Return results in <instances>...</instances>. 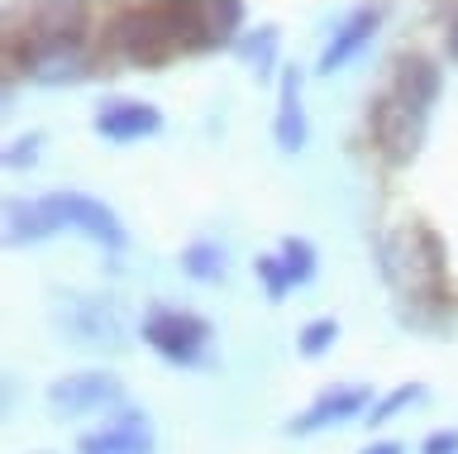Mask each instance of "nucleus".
<instances>
[{
    "label": "nucleus",
    "instance_id": "f257e3e1",
    "mask_svg": "<svg viewBox=\"0 0 458 454\" xmlns=\"http://www.w3.org/2000/svg\"><path fill=\"white\" fill-rule=\"evenodd\" d=\"M20 77L38 87H81V81L110 77L96 10L81 0L5 5V101Z\"/></svg>",
    "mask_w": 458,
    "mask_h": 454
},
{
    "label": "nucleus",
    "instance_id": "f03ea898",
    "mask_svg": "<svg viewBox=\"0 0 458 454\" xmlns=\"http://www.w3.org/2000/svg\"><path fill=\"white\" fill-rule=\"evenodd\" d=\"M372 249H377V278L392 287V302L454 282L449 278V244H444V235L420 216H411V220H401L396 230L377 235Z\"/></svg>",
    "mask_w": 458,
    "mask_h": 454
},
{
    "label": "nucleus",
    "instance_id": "7ed1b4c3",
    "mask_svg": "<svg viewBox=\"0 0 458 454\" xmlns=\"http://www.w3.org/2000/svg\"><path fill=\"white\" fill-rule=\"evenodd\" d=\"M100 53L110 63H129L139 73H163L167 63L182 58V44L172 34L167 0H148V5H110L106 24H100Z\"/></svg>",
    "mask_w": 458,
    "mask_h": 454
},
{
    "label": "nucleus",
    "instance_id": "20e7f679",
    "mask_svg": "<svg viewBox=\"0 0 458 454\" xmlns=\"http://www.w3.org/2000/svg\"><path fill=\"white\" fill-rule=\"evenodd\" d=\"M139 335L163 364L172 368H210V339H215V325L196 311H182V306H167V302H153L139 321Z\"/></svg>",
    "mask_w": 458,
    "mask_h": 454
},
{
    "label": "nucleus",
    "instance_id": "39448f33",
    "mask_svg": "<svg viewBox=\"0 0 458 454\" xmlns=\"http://www.w3.org/2000/svg\"><path fill=\"white\" fill-rule=\"evenodd\" d=\"M172 34L182 44V58H200V53L234 48V39L249 30V10L243 0H167Z\"/></svg>",
    "mask_w": 458,
    "mask_h": 454
},
{
    "label": "nucleus",
    "instance_id": "423d86ee",
    "mask_svg": "<svg viewBox=\"0 0 458 454\" xmlns=\"http://www.w3.org/2000/svg\"><path fill=\"white\" fill-rule=\"evenodd\" d=\"M363 124H368L372 153H377L386 167H406V163H415V158H420V149H425V134H429V120L415 116V110H406L386 87L368 96Z\"/></svg>",
    "mask_w": 458,
    "mask_h": 454
},
{
    "label": "nucleus",
    "instance_id": "0eeeda50",
    "mask_svg": "<svg viewBox=\"0 0 458 454\" xmlns=\"http://www.w3.org/2000/svg\"><path fill=\"white\" fill-rule=\"evenodd\" d=\"M53 330L86 349H124V316L114 296L100 292H67L53 302Z\"/></svg>",
    "mask_w": 458,
    "mask_h": 454
},
{
    "label": "nucleus",
    "instance_id": "6e6552de",
    "mask_svg": "<svg viewBox=\"0 0 458 454\" xmlns=\"http://www.w3.org/2000/svg\"><path fill=\"white\" fill-rule=\"evenodd\" d=\"M43 206L53 210V220L63 225V230L86 235L91 244L106 249L110 259H120V253L129 249L124 220L114 216V206H106L100 196H86V192H48V196H43Z\"/></svg>",
    "mask_w": 458,
    "mask_h": 454
},
{
    "label": "nucleus",
    "instance_id": "1a4fd4ad",
    "mask_svg": "<svg viewBox=\"0 0 458 454\" xmlns=\"http://www.w3.org/2000/svg\"><path fill=\"white\" fill-rule=\"evenodd\" d=\"M48 407L53 416H91V411L124 407V382L110 368H77L48 382Z\"/></svg>",
    "mask_w": 458,
    "mask_h": 454
},
{
    "label": "nucleus",
    "instance_id": "9d476101",
    "mask_svg": "<svg viewBox=\"0 0 458 454\" xmlns=\"http://www.w3.org/2000/svg\"><path fill=\"white\" fill-rule=\"evenodd\" d=\"M372 388L363 382H339V388H325L306 411H296V416H286L282 431L286 435H315V431H329V425H344V421H363L372 411Z\"/></svg>",
    "mask_w": 458,
    "mask_h": 454
},
{
    "label": "nucleus",
    "instance_id": "9b49d317",
    "mask_svg": "<svg viewBox=\"0 0 458 454\" xmlns=\"http://www.w3.org/2000/svg\"><path fill=\"white\" fill-rule=\"evenodd\" d=\"M91 130L106 144H139V139H153L163 130V110L153 101H134V96H106L91 110Z\"/></svg>",
    "mask_w": 458,
    "mask_h": 454
},
{
    "label": "nucleus",
    "instance_id": "f8f14e48",
    "mask_svg": "<svg viewBox=\"0 0 458 454\" xmlns=\"http://www.w3.org/2000/svg\"><path fill=\"white\" fill-rule=\"evenodd\" d=\"M77 454H153V425L139 407H114L106 425L77 435Z\"/></svg>",
    "mask_w": 458,
    "mask_h": 454
},
{
    "label": "nucleus",
    "instance_id": "ddd939ff",
    "mask_svg": "<svg viewBox=\"0 0 458 454\" xmlns=\"http://www.w3.org/2000/svg\"><path fill=\"white\" fill-rule=\"evenodd\" d=\"M382 15H386V5H353L349 15L335 24V34L325 39L320 58H315V73H320V77H335L339 67H349L358 53H363L372 39H377Z\"/></svg>",
    "mask_w": 458,
    "mask_h": 454
},
{
    "label": "nucleus",
    "instance_id": "4468645a",
    "mask_svg": "<svg viewBox=\"0 0 458 454\" xmlns=\"http://www.w3.org/2000/svg\"><path fill=\"white\" fill-rule=\"evenodd\" d=\"M386 91H392L406 110H415V116L429 120V110H435L439 96H444V67L435 58H425V53H396Z\"/></svg>",
    "mask_w": 458,
    "mask_h": 454
},
{
    "label": "nucleus",
    "instance_id": "2eb2a0df",
    "mask_svg": "<svg viewBox=\"0 0 458 454\" xmlns=\"http://www.w3.org/2000/svg\"><path fill=\"white\" fill-rule=\"evenodd\" d=\"M301 87H306V73L296 63L282 67L277 77V116H272V144L282 153H301L310 144V124H306V106H301Z\"/></svg>",
    "mask_w": 458,
    "mask_h": 454
},
{
    "label": "nucleus",
    "instance_id": "dca6fc26",
    "mask_svg": "<svg viewBox=\"0 0 458 454\" xmlns=\"http://www.w3.org/2000/svg\"><path fill=\"white\" fill-rule=\"evenodd\" d=\"M392 311H396V321L406 325V330L449 335V330H458V287L444 282V287H435V292L401 296V302H392Z\"/></svg>",
    "mask_w": 458,
    "mask_h": 454
},
{
    "label": "nucleus",
    "instance_id": "f3484780",
    "mask_svg": "<svg viewBox=\"0 0 458 454\" xmlns=\"http://www.w3.org/2000/svg\"><path fill=\"white\" fill-rule=\"evenodd\" d=\"M63 225L53 220V210L43 206V196L24 201V196H10L5 201V244L24 249V244H43L48 235H57Z\"/></svg>",
    "mask_w": 458,
    "mask_h": 454
},
{
    "label": "nucleus",
    "instance_id": "a211bd4d",
    "mask_svg": "<svg viewBox=\"0 0 458 454\" xmlns=\"http://www.w3.org/2000/svg\"><path fill=\"white\" fill-rule=\"evenodd\" d=\"M229 53H234V58L249 67L258 81L282 77V63H277V58H282V30H277V24H258V30H243Z\"/></svg>",
    "mask_w": 458,
    "mask_h": 454
},
{
    "label": "nucleus",
    "instance_id": "6ab92c4d",
    "mask_svg": "<svg viewBox=\"0 0 458 454\" xmlns=\"http://www.w3.org/2000/svg\"><path fill=\"white\" fill-rule=\"evenodd\" d=\"M177 268L191 282H206V287H215V282L229 278V253L220 239H191L182 253H177Z\"/></svg>",
    "mask_w": 458,
    "mask_h": 454
},
{
    "label": "nucleus",
    "instance_id": "aec40b11",
    "mask_svg": "<svg viewBox=\"0 0 458 454\" xmlns=\"http://www.w3.org/2000/svg\"><path fill=\"white\" fill-rule=\"evenodd\" d=\"M277 253H282V263H286V273H292L296 287L315 282V273H320V249H315L306 235H286L277 244Z\"/></svg>",
    "mask_w": 458,
    "mask_h": 454
},
{
    "label": "nucleus",
    "instance_id": "412c9836",
    "mask_svg": "<svg viewBox=\"0 0 458 454\" xmlns=\"http://www.w3.org/2000/svg\"><path fill=\"white\" fill-rule=\"evenodd\" d=\"M420 397H425V382H396L392 392H382L377 402H372V411L363 416V425H368V431H377V425L396 421L401 411H411L415 402H420Z\"/></svg>",
    "mask_w": 458,
    "mask_h": 454
},
{
    "label": "nucleus",
    "instance_id": "4be33fe9",
    "mask_svg": "<svg viewBox=\"0 0 458 454\" xmlns=\"http://www.w3.org/2000/svg\"><path fill=\"white\" fill-rule=\"evenodd\" d=\"M335 339H339V321L335 316H315L296 330V354L301 359H325V354L335 349Z\"/></svg>",
    "mask_w": 458,
    "mask_h": 454
},
{
    "label": "nucleus",
    "instance_id": "5701e85b",
    "mask_svg": "<svg viewBox=\"0 0 458 454\" xmlns=\"http://www.w3.org/2000/svg\"><path fill=\"white\" fill-rule=\"evenodd\" d=\"M253 273H258V282H263L267 302H286V292L296 287L292 273H286V263H282V253H258V259H253Z\"/></svg>",
    "mask_w": 458,
    "mask_h": 454
},
{
    "label": "nucleus",
    "instance_id": "b1692460",
    "mask_svg": "<svg viewBox=\"0 0 458 454\" xmlns=\"http://www.w3.org/2000/svg\"><path fill=\"white\" fill-rule=\"evenodd\" d=\"M43 144H48V134H43V130L14 134L10 144H5V167H10V173H24V167H34L38 153H43Z\"/></svg>",
    "mask_w": 458,
    "mask_h": 454
},
{
    "label": "nucleus",
    "instance_id": "393cba45",
    "mask_svg": "<svg viewBox=\"0 0 458 454\" xmlns=\"http://www.w3.org/2000/svg\"><path fill=\"white\" fill-rule=\"evenodd\" d=\"M420 454H458V425H444V431H429L420 440Z\"/></svg>",
    "mask_w": 458,
    "mask_h": 454
},
{
    "label": "nucleus",
    "instance_id": "a878e982",
    "mask_svg": "<svg viewBox=\"0 0 458 454\" xmlns=\"http://www.w3.org/2000/svg\"><path fill=\"white\" fill-rule=\"evenodd\" d=\"M444 15V53H449V63H458V5H439Z\"/></svg>",
    "mask_w": 458,
    "mask_h": 454
},
{
    "label": "nucleus",
    "instance_id": "bb28decb",
    "mask_svg": "<svg viewBox=\"0 0 458 454\" xmlns=\"http://www.w3.org/2000/svg\"><path fill=\"white\" fill-rule=\"evenodd\" d=\"M358 454H406V445H401V440H372V445L358 450Z\"/></svg>",
    "mask_w": 458,
    "mask_h": 454
}]
</instances>
